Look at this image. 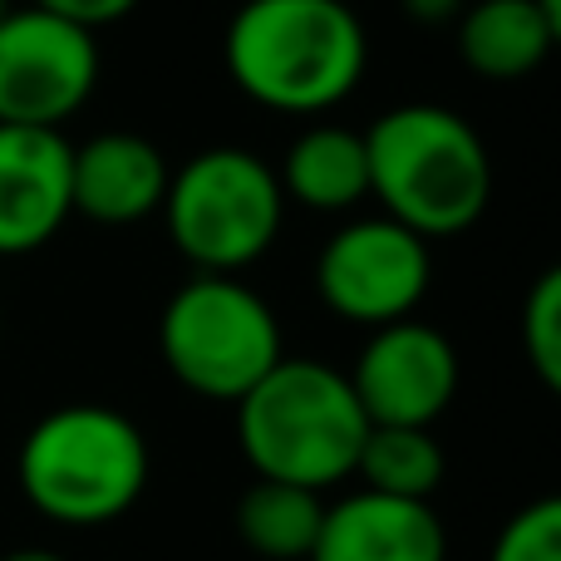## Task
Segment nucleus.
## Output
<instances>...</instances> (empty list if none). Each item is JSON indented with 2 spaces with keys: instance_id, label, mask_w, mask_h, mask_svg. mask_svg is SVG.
I'll return each mask as SVG.
<instances>
[{
  "instance_id": "16",
  "label": "nucleus",
  "mask_w": 561,
  "mask_h": 561,
  "mask_svg": "<svg viewBox=\"0 0 561 561\" xmlns=\"http://www.w3.org/2000/svg\"><path fill=\"white\" fill-rule=\"evenodd\" d=\"M444 444L434 438V428H409V424H369L365 444L355 458V478L369 493L389 497H419L428 503L434 488L444 483Z\"/></svg>"
},
{
  "instance_id": "15",
  "label": "nucleus",
  "mask_w": 561,
  "mask_h": 561,
  "mask_svg": "<svg viewBox=\"0 0 561 561\" xmlns=\"http://www.w3.org/2000/svg\"><path fill=\"white\" fill-rule=\"evenodd\" d=\"M320 517H325L320 493L276 483V478H256L237 503V533L266 561H306L320 537Z\"/></svg>"
},
{
  "instance_id": "9",
  "label": "nucleus",
  "mask_w": 561,
  "mask_h": 561,
  "mask_svg": "<svg viewBox=\"0 0 561 561\" xmlns=\"http://www.w3.org/2000/svg\"><path fill=\"white\" fill-rule=\"evenodd\" d=\"M359 409L369 424L434 428L458 394V350L438 325L424 320H389L369 330L355 369H350Z\"/></svg>"
},
{
  "instance_id": "6",
  "label": "nucleus",
  "mask_w": 561,
  "mask_h": 561,
  "mask_svg": "<svg viewBox=\"0 0 561 561\" xmlns=\"http://www.w3.org/2000/svg\"><path fill=\"white\" fill-rule=\"evenodd\" d=\"M163 222L197 272L237 276L276 247L286 193L276 168L252 148H203L168 183Z\"/></svg>"
},
{
  "instance_id": "18",
  "label": "nucleus",
  "mask_w": 561,
  "mask_h": 561,
  "mask_svg": "<svg viewBox=\"0 0 561 561\" xmlns=\"http://www.w3.org/2000/svg\"><path fill=\"white\" fill-rule=\"evenodd\" d=\"M488 561H561V493L533 497L503 523Z\"/></svg>"
},
{
  "instance_id": "13",
  "label": "nucleus",
  "mask_w": 561,
  "mask_h": 561,
  "mask_svg": "<svg viewBox=\"0 0 561 561\" xmlns=\"http://www.w3.org/2000/svg\"><path fill=\"white\" fill-rule=\"evenodd\" d=\"M286 203L306 213H350L369 197V153L365 134L340 124H316L290 138L276 168Z\"/></svg>"
},
{
  "instance_id": "8",
  "label": "nucleus",
  "mask_w": 561,
  "mask_h": 561,
  "mask_svg": "<svg viewBox=\"0 0 561 561\" xmlns=\"http://www.w3.org/2000/svg\"><path fill=\"white\" fill-rule=\"evenodd\" d=\"M94 84V30H79L39 5L0 15V124L59 128L89 104Z\"/></svg>"
},
{
  "instance_id": "17",
  "label": "nucleus",
  "mask_w": 561,
  "mask_h": 561,
  "mask_svg": "<svg viewBox=\"0 0 561 561\" xmlns=\"http://www.w3.org/2000/svg\"><path fill=\"white\" fill-rule=\"evenodd\" d=\"M523 350L533 375L561 399V262L547 266L523 300Z\"/></svg>"
},
{
  "instance_id": "19",
  "label": "nucleus",
  "mask_w": 561,
  "mask_h": 561,
  "mask_svg": "<svg viewBox=\"0 0 561 561\" xmlns=\"http://www.w3.org/2000/svg\"><path fill=\"white\" fill-rule=\"evenodd\" d=\"M30 5L49 10V15L69 20L79 30H104V25H118L138 10V0H30Z\"/></svg>"
},
{
  "instance_id": "4",
  "label": "nucleus",
  "mask_w": 561,
  "mask_h": 561,
  "mask_svg": "<svg viewBox=\"0 0 561 561\" xmlns=\"http://www.w3.org/2000/svg\"><path fill=\"white\" fill-rule=\"evenodd\" d=\"M25 503L59 527L118 523L148 488V438L108 404H59L15 454Z\"/></svg>"
},
{
  "instance_id": "14",
  "label": "nucleus",
  "mask_w": 561,
  "mask_h": 561,
  "mask_svg": "<svg viewBox=\"0 0 561 561\" xmlns=\"http://www.w3.org/2000/svg\"><path fill=\"white\" fill-rule=\"evenodd\" d=\"M458 55L483 79H523L547 65L552 30L537 0H473L458 10Z\"/></svg>"
},
{
  "instance_id": "1",
  "label": "nucleus",
  "mask_w": 561,
  "mask_h": 561,
  "mask_svg": "<svg viewBox=\"0 0 561 561\" xmlns=\"http://www.w3.org/2000/svg\"><path fill=\"white\" fill-rule=\"evenodd\" d=\"M222 55L252 104L316 118L359 89L369 35L350 0H242Z\"/></svg>"
},
{
  "instance_id": "23",
  "label": "nucleus",
  "mask_w": 561,
  "mask_h": 561,
  "mask_svg": "<svg viewBox=\"0 0 561 561\" xmlns=\"http://www.w3.org/2000/svg\"><path fill=\"white\" fill-rule=\"evenodd\" d=\"M5 10H10V0H0V15H5Z\"/></svg>"
},
{
  "instance_id": "2",
  "label": "nucleus",
  "mask_w": 561,
  "mask_h": 561,
  "mask_svg": "<svg viewBox=\"0 0 561 561\" xmlns=\"http://www.w3.org/2000/svg\"><path fill=\"white\" fill-rule=\"evenodd\" d=\"M369 197L424 242L458 237L493 203V153L458 108L399 104L365 134Z\"/></svg>"
},
{
  "instance_id": "5",
  "label": "nucleus",
  "mask_w": 561,
  "mask_h": 561,
  "mask_svg": "<svg viewBox=\"0 0 561 561\" xmlns=\"http://www.w3.org/2000/svg\"><path fill=\"white\" fill-rule=\"evenodd\" d=\"M158 355L168 375L203 399L237 404L286 355L280 320L247 280L197 272L158 316Z\"/></svg>"
},
{
  "instance_id": "10",
  "label": "nucleus",
  "mask_w": 561,
  "mask_h": 561,
  "mask_svg": "<svg viewBox=\"0 0 561 561\" xmlns=\"http://www.w3.org/2000/svg\"><path fill=\"white\" fill-rule=\"evenodd\" d=\"M75 144L59 128L0 124V256H30L75 217Z\"/></svg>"
},
{
  "instance_id": "20",
  "label": "nucleus",
  "mask_w": 561,
  "mask_h": 561,
  "mask_svg": "<svg viewBox=\"0 0 561 561\" xmlns=\"http://www.w3.org/2000/svg\"><path fill=\"white\" fill-rule=\"evenodd\" d=\"M404 10L414 20H424V25H444V20H454L463 10V0H404Z\"/></svg>"
},
{
  "instance_id": "11",
  "label": "nucleus",
  "mask_w": 561,
  "mask_h": 561,
  "mask_svg": "<svg viewBox=\"0 0 561 561\" xmlns=\"http://www.w3.org/2000/svg\"><path fill=\"white\" fill-rule=\"evenodd\" d=\"M448 533L419 497L359 493L340 497L320 517V537L306 561H444Z\"/></svg>"
},
{
  "instance_id": "3",
  "label": "nucleus",
  "mask_w": 561,
  "mask_h": 561,
  "mask_svg": "<svg viewBox=\"0 0 561 561\" xmlns=\"http://www.w3.org/2000/svg\"><path fill=\"white\" fill-rule=\"evenodd\" d=\"M365 434L369 419L350 389V375L325 359L280 355L272 375L237 399V444L252 473L310 493L355 478Z\"/></svg>"
},
{
  "instance_id": "7",
  "label": "nucleus",
  "mask_w": 561,
  "mask_h": 561,
  "mask_svg": "<svg viewBox=\"0 0 561 561\" xmlns=\"http://www.w3.org/2000/svg\"><path fill=\"white\" fill-rule=\"evenodd\" d=\"M434 280V256L419 232L394 217H355L335 227L316 256V296L350 325L379 330L409 320Z\"/></svg>"
},
{
  "instance_id": "22",
  "label": "nucleus",
  "mask_w": 561,
  "mask_h": 561,
  "mask_svg": "<svg viewBox=\"0 0 561 561\" xmlns=\"http://www.w3.org/2000/svg\"><path fill=\"white\" fill-rule=\"evenodd\" d=\"M0 561H65L59 552H45V547H20V552H5Z\"/></svg>"
},
{
  "instance_id": "21",
  "label": "nucleus",
  "mask_w": 561,
  "mask_h": 561,
  "mask_svg": "<svg viewBox=\"0 0 561 561\" xmlns=\"http://www.w3.org/2000/svg\"><path fill=\"white\" fill-rule=\"evenodd\" d=\"M542 5V20L552 30V49H561V0H537Z\"/></svg>"
},
{
  "instance_id": "12",
  "label": "nucleus",
  "mask_w": 561,
  "mask_h": 561,
  "mask_svg": "<svg viewBox=\"0 0 561 561\" xmlns=\"http://www.w3.org/2000/svg\"><path fill=\"white\" fill-rule=\"evenodd\" d=\"M168 183H173L168 158L138 134H99L79 144L69 163L75 213L104 227H128L163 213Z\"/></svg>"
}]
</instances>
